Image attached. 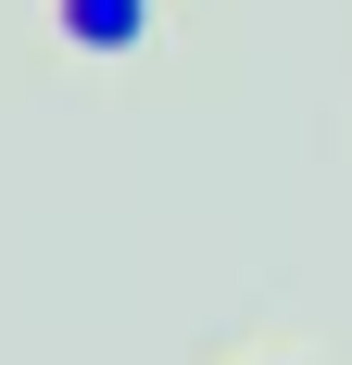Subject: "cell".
<instances>
[{
    "mask_svg": "<svg viewBox=\"0 0 352 365\" xmlns=\"http://www.w3.org/2000/svg\"><path fill=\"white\" fill-rule=\"evenodd\" d=\"M51 38L88 63H126V51H151V0H51Z\"/></svg>",
    "mask_w": 352,
    "mask_h": 365,
    "instance_id": "obj_1",
    "label": "cell"
},
{
    "mask_svg": "<svg viewBox=\"0 0 352 365\" xmlns=\"http://www.w3.org/2000/svg\"><path fill=\"white\" fill-rule=\"evenodd\" d=\"M264 365H302V353H264Z\"/></svg>",
    "mask_w": 352,
    "mask_h": 365,
    "instance_id": "obj_2",
    "label": "cell"
}]
</instances>
